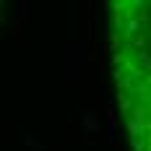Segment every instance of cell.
I'll return each instance as SVG.
<instances>
[{
    "label": "cell",
    "instance_id": "1",
    "mask_svg": "<svg viewBox=\"0 0 151 151\" xmlns=\"http://www.w3.org/2000/svg\"><path fill=\"white\" fill-rule=\"evenodd\" d=\"M107 50L128 149L151 151V0L107 3Z\"/></svg>",
    "mask_w": 151,
    "mask_h": 151
}]
</instances>
